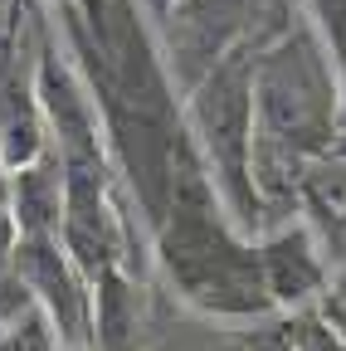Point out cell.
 Returning a JSON list of instances; mask_svg holds the SVG:
<instances>
[{"label": "cell", "mask_w": 346, "mask_h": 351, "mask_svg": "<svg viewBox=\"0 0 346 351\" xmlns=\"http://www.w3.org/2000/svg\"><path fill=\"white\" fill-rule=\"evenodd\" d=\"M161 269L171 274L176 293L210 317H264L273 307L258 249L214 219L195 171L181 176L176 215L161 234Z\"/></svg>", "instance_id": "obj_1"}, {"label": "cell", "mask_w": 346, "mask_h": 351, "mask_svg": "<svg viewBox=\"0 0 346 351\" xmlns=\"http://www.w3.org/2000/svg\"><path fill=\"white\" fill-rule=\"evenodd\" d=\"M195 127L205 137L210 161L220 166L225 186L234 191L239 210H254V195L244 186L249 152H254V73H249L244 54L225 59L220 69H210V78L195 93Z\"/></svg>", "instance_id": "obj_2"}, {"label": "cell", "mask_w": 346, "mask_h": 351, "mask_svg": "<svg viewBox=\"0 0 346 351\" xmlns=\"http://www.w3.org/2000/svg\"><path fill=\"white\" fill-rule=\"evenodd\" d=\"M15 278L34 298V307L54 327L59 346H88L93 341V283L73 269V258L54 234H20L15 244Z\"/></svg>", "instance_id": "obj_3"}, {"label": "cell", "mask_w": 346, "mask_h": 351, "mask_svg": "<svg viewBox=\"0 0 346 351\" xmlns=\"http://www.w3.org/2000/svg\"><path fill=\"white\" fill-rule=\"evenodd\" d=\"M258 263H264V283H269L273 307H302L327 283V269H322L308 230H278L273 239H264L258 244Z\"/></svg>", "instance_id": "obj_4"}, {"label": "cell", "mask_w": 346, "mask_h": 351, "mask_svg": "<svg viewBox=\"0 0 346 351\" xmlns=\"http://www.w3.org/2000/svg\"><path fill=\"white\" fill-rule=\"evenodd\" d=\"M142 332V293L122 269H103L93 278V341L98 351H137Z\"/></svg>", "instance_id": "obj_5"}, {"label": "cell", "mask_w": 346, "mask_h": 351, "mask_svg": "<svg viewBox=\"0 0 346 351\" xmlns=\"http://www.w3.org/2000/svg\"><path fill=\"white\" fill-rule=\"evenodd\" d=\"M64 219V176L54 161H29L15 176V225L20 234H54Z\"/></svg>", "instance_id": "obj_6"}, {"label": "cell", "mask_w": 346, "mask_h": 351, "mask_svg": "<svg viewBox=\"0 0 346 351\" xmlns=\"http://www.w3.org/2000/svg\"><path fill=\"white\" fill-rule=\"evenodd\" d=\"M312 5H317L322 25L332 29V39H336V49L346 54V0H312Z\"/></svg>", "instance_id": "obj_7"}, {"label": "cell", "mask_w": 346, "mask_h": 351, "mask_svg": "<svg viewBox=\"0 0 346 351\" xmlns=\"http://www.w3.org/2000/svg\"><path fill=\"white\" fill-rule=\"evenodd\" d=\"M15 244H20V225H15V215L0 210V278H5L10 258H15Z\"/></svg>", "instance_id": "obj_8"}, {"label": "cell", "mask_w": 346, "mask_h": 351, "mask_svg": "<svg viewBox=\"0 0 346 351\" xmlns=\"http://www.w3.org/2000/svg\"><path fill=\"white\" fill-rule=\"evenodd\" d=\"M302 351H341L322 327H308V332H302Z\"/></svg>", "instance_id": "obj_9"}, {"label": "cell", "mask_w": 346, "mask_h": 351, "mask_svg": "<svg viewBox=\"0 0 346 351\" xmlns=\"http://www.w3.org/2000/svg\"><path fill=\"white\" fill-rule=\"evenodd\" d=\"M176 5H181V0H147V10H151L156 20H166L171 10H176Z\"/></svg>", "instance_id": "obj_10"}, {"label": "cell", "mask_w": 346, "mask_h": 351, "mask_svg": "<svg viewBox=\"0 0 346 351\" xmlns=\"http://www.w3.org/2000/svg\"><path fill=\"white\" fill-rule=\"evenodd\" d=\"M341 156H346V147H341Z\"/></svg>", "instance_id": "obj_11"}]
</instances>
